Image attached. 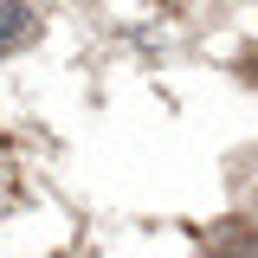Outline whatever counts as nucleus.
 <instances>
[{
	"mask_svg": "<svg viewBox=\"0 0 258 258\" xmlns=\"http://www.w3.org/2000/svg\"><path fill=\"white\" fill-rule=\"evenodd\" d=\"M207 258H258V226L252 220H220L207 232Z\"/></svg>",
	"mask_w": 258,
	"mask_h": 258,
	"instance_id": "f257e3e1",
	"label": "nucleus"
},
{
	"mask_svg": "<svg viewBox=\"0 0 258 258\" xmlns=\"http://www.w3.org/2000/svg\"><path fill=\"white\" fill-rule=\"evenodd\" d=\"M39 39V13L26 0H0V52H26Z\"/></svg>",
	"mask_w": 258,
	"mask_h": 258,
	"instance_id": "f03ea898",
	"label": "nucleus"
}]
</instances>
